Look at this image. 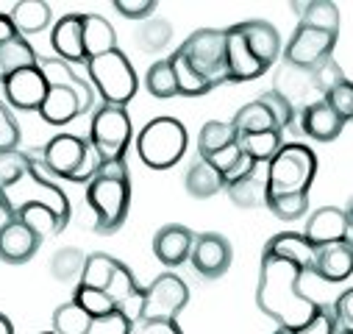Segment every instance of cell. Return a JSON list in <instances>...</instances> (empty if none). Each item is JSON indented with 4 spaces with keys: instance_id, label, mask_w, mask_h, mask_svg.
I'll return each instance as SVG.
<instances>
[{
    "instance_id": "48",
    "label": "cell",
    "mask_w": 353,
    "mask_h": 334,
    "mask_svg": "<svg viewBox=\"0 0 353 334\" xmlns=\"http://www.w3.org/2000/svg\"><path fill=\"white\" fill-rule=\"evenodd\" d=\"M287 334H336V323H334L331 306L320 304V306H317V312L309 317V323H303L301 328L287 331Z\"/></svg>"
},
{
    "instance_id": "40",
    "label": "cell",
    "mask_w": 353,
    "mask_h": 334,
    "mask_svg": "<svg viewBox=\"0 0 353 334\" xmlns=\"http://www.w3.org/2000/svg\"><path fill=\"white\" fill-rule=\"evenodd\" d=\"M112 301H114V306L120 309V306H125L131 298H137V293H139V284L134 282V276H131V271L123 265V262H117V268H114V276L109 279V284H106V290H103Z\"/></svg>"
},
{
    "instance_id": "16",
    "label": "cell",
    "mask_w": 353,
    "mask_h": 334,
    "mask_svg": "<svg viewBox=\"0 0 353 334\" xmlns=\"http://www.w3.org/2000/svg\"><path fill=\"white\" fill-rule=\"evenodd\" d=\"M225 34V81L242 84V81H256L264 75L261 64L253 59L245 34H242V23L231 26Z\"/></svg>"
},
{
    "instance_id": "30",
    "label": "cell",
    "mask_w": 353,
    "mask_h": 334,
    "mask_svg": "<svg viewBox=\"0 0 353 334\" xmlns=\"http://www.w3.org/2000/svg\"><path fill=\"white\" fill-rule=\"evenodd\" d=\"M273 90H276L279 95H284L292 106H295V104H306V106H309V95L314 92L312 72H309V70H298V67L284 64Z\"/></svg>"
},
{
    "instance_id": "51",
    "label": "cell",
    "mask_w": 353,
    "mask_h": 334,
    "mask_svg": "<svg viewBox=\"0 0 353 334\" xmlns=\"http://www.w3.org/2000/svg\"><path fill=\"white\" fill-rule=\"evenodd\" d=\"M331 315H334L336 328H353V290H345L331 304Z\"/></svg>"
},
{
    "instance_id": "45",
    "label": "cell",
    "mask_w": 353,
    "mask_h": 334,
    "mask_svg": "<svg viewBox=\"0 0 353 334\" xmlns=\"http://www.w3.org/2000/svg\"><path fill=\"white\" fill-rule=\"evenodd\" d=\"M312 72V84H314V92H320V95H325L328 90H334L339 81H345V72H342V67L334 61V59H325L323 64H317L314 70H309Z\"/></svg>"
},
{
    "instance_id": "3",
    "label": "cell",
    "mask_w": 353,
    "mask_h": 334,
    "mask_svg": "<svg viewBox=\"0 0 353 334\" xmlns=\"http://www.w3.org/2000/svg\"><path fill=\"white\" fill-rule=\"evenodd\" d=\"M298 28L284 48V59L290 67L314 70L325 59H331L339 39V9L328 0H312V3L295 6Z\"/></svg>"
},
{
    "instance_id": "25",
    "label": "cell",
    "mask_w": 353,
    "mask_h": 334,
    "mask_svg": "<svg viewBox=\"0 0 353 334\" xmlns=\"http://www.w3.org/2000/svg\"><path fill=\"white\" fill-rule=\"evenodd\" d=\"M42 115L45 123L50 126H64L70 120H75L81 115V101L75 98L72 90L61 87V84H48V95L42 101V106L37 109Z\"/></svg>"
},
{
    "instance_id": "28",
    "label": "cell",
    "mask_w": 353,
    "mask_h": 334,
    "mask_svg": "<svg viewBox=\"0 0 353 334\" xmlns=\"http://www.w3.org/2000/svg\"><path fill=\"white\" fill-rule=\"evenodd\" d=\"M37 64H39V56L26 37H14L12 42L0 45V84L9 75H14L26 67H37Z\"/></svg>"
},
{
    "instance_id": "55",
    "label": "cell",
    "mask_w": 353,
    "mask_h": 334,
    "mask_svg": "<svg viewBox=\"0 0 353 334\" xmlns=\"http://www.w3.org/2000/svg\"><path fill=\"white\" fill-rule=\"evenodd\" d=\"M273 334H287V331H284V328H276V331H273Z\"/></svg>"
},
{
    "instance_id": "27",
    "label": "cell",
    "mask_w": 353,
    "mask_h": 334,
    "mask_svg": "<svg viewBox=\"0 0 353 334\" xmlns=\"http://www.w3.org/2000/svg\"><path fill=\"white\" fill-rule=\"evenodd\" d=\"M9 20L17 31V37H28V34H39L50 26L53 20V9L45 0H20L14 3V9L9 12Z\"/></svg>"
},
{
    "instance_id": "24",
    "label": "cell",
    "mask_w": 353,
    "mask_h": 334,
    "mask_svg": "<svg viewBox=\"0 0 353 334\" xmlns=\"http://www.w3.org/2000/svg\"><path fill=\"white\" fill-rule=\"evenodd\" d=\"M81 37H83L86 61L117 48V34H114L112 23L106 17H101V14H81Z\"/></svg>"
},
{
    "instance_id": "57",
    "label": "cell",
    "mask_w": 353,
    "mask_h": 334,
    "mask_svg": "<svg viewBox=\"0 0 353 334\" xmlns=\"http://www.w3.org/2000/svg\"><path fill=\"white\" fill-rule=\"evenodd\" d=\"M0 215H3V212H0Z\"/></svg>"
},
{
    "instance_id": "2",
    "label": "cell",
    "mask_w": 353,
    "mask_h": 334,
    "mask_svg": "<svg viewBox=\"0 0 353 334\" xmlns=\"http://www.w3.org/2000/svg\"><path fill=\"white\" fill-rule=\"evenodd\" d=\"M26 204H45L64 226L70 223V198L39 170L37 153H0V212L3 217H12V212Z\"/></svg>"
},
{
    "instance_id": "46",
    "label": "cell",
    "mask_w": 353,
    "mask_h": 334,
    "mask_svg": "<svg viewBox=\"0 0 353 334\" xmlns=\"http://www.w3.org/2000/svg\"><path fill=\"white\" fill-rule=\"evenodd\" d=\"M123 334H184L175 320H142V317H125Z\"/></svg>"
},
{
    "instance_id": "22",
    "label": "cell",
    "mask_w": 353,
    "mask_h": 334,
    "mask_svg": "<svg viewBox=\"0 0 353 334\" xmlns=\"http://www.w3.org/2000/svg\"><path fill=\"white\" fill-rule=\"evenodd\" d=\"M50 48L59 61L64 64H81L83 56V37H81V14H64L53 31H50Z\"/></svg>"
},
{
    "instance_id": "26",
    "label": "cell",
    "mask_w": 353,
    "mask_h": 334,
    "mask_svg": "<svg viewBox=\"0 0 353 334\" xmlns=\"http://www.w3.org/2000/svg\"><path fill=\"white\" fill-rule=\"evenodd\" d=\"M264 250L273 257H281L287 262H295L298 268H303L306 273H312L314 268V254H317V248H312L303 234H295V231H281L276 234L268 245H264Z\"/></svg>"
},
{
    "instance_id": "14",
    "label": "cell",
    "mask_w": 353,
    "mask_h": 334,
    "mask_svg": "<svg viewBox=\"0 0 353 334\" xmlns=\"http://www.w3.org/2000/svg\"><path fill=\"white\" fill-rule=\"evenodd\" d=\"M303 239L312 248H323V245H331V242L350 239V215L345 209H336V206L314 209L306 220Z\"/></svg>"
},
{
    "instance_id": "41",
    "label": "cell",
    "mask_w": 353,
    "mask_h": 334,
    "mask_svg": "<svg viewBox=\"0 0 353 334\" xmlns=\"http://www.w3.org/2000/svg\"><path fill=\"white\" fill-rule=\"evenodd\" d=\"M259 104L268 109V115L273 117L276 131H287V128H292V123H295V106H292L284 95H279L276 90H268V92L259 98Z\"/></svg>"
},
{
    "instance_id": "32",
    "label": "cell",
    "mask_w": 353,
    "mask_h": 334,
    "mask_svg": "<svg viewBox=\"0 0 353 334\" xmlns=\"http://www.w3.org/2000/svg\"><path fill=\"white\" fill-rule=\"evenodd\" d=\"M223 176L214 170V167L206 159H195L190 164V173H187V193L192 198H212L223 190Z\"/></svg>"
},
{
    "instance_id": "13",
    "label": "cell",
    "mask_w": 353,
    "mask_h": 334,
    "mask_svg": "<svg viewBox=\"0 0 353 334\" xmlns=\"http://www.w3.org/2000/svg\"><path fill=\"white\" fill-rule=\"evenodd\" d=\"M0 87H3V98L9 106L23 109V112H37L48 95V78L42 75V70L37 64V67H26V70L9 75Z\"/></svg>"
},
{
    "instance_id": "4",
    "label": "cell",
    "mask_w": 353,
    "mask_h": 334,
    "mask_svg": "<svg viewBox=\"0 0 353 334\" xmlns=\"http://www.w3.org/2000/svg\"><path fill=\"white\" fill-rule=\"evenodd\" d=\"M86 204L95 212V231L114 234L131 209V176L125 159L103 161L101 170L86 181Z\"/></svg>"
},
{
    "instance_id": "11",
    "label": "cell",
    "mask_w": 353,
    "mask_h": 334,
    "mask_svg": "<svg viewBox=\"0 0 353 334\" xmlns=\"http://www.w3.org/2000/svg\"><path fill=\"white\" fill-rule=\"evenodd\" d=\"M190 304V287L181 276L161 273L139 293V315L142 320H175L179 312Z\"/></svg>"
},
{
    "instance_id": "5",
    "label": "cell",
    "mask_w": 353,
    "mask_h": 334,
    "mask_svg": "<svg viewBox=\"0 0 353 334\" xmlns=\"http://www.w3.org/2000/svg\"><path fill=\"white\" fill-rule=\"evenodd\" d=\"M317 176V156L309 145L284 142L279 153L264 167V181H268V198L284 195H309V187ZM264 198V201H268Z\"/></svg>"
},
{
    "instance_id": "54",
    "label": "cell",
    "mask_w": 353,
    "mask_h": 334,
    "mask_svg": "<svg viewBox=\"0 0 353 334\" xmlns=\"http://www.w3.org/2000/svg\"><path fill=\"white\" fill-rule=\"evenodd\" d=\"M336 334H353V328H336Z\"/></svg>"
},
{
    "instance_id": "1",
    "label": "cell",
    "mask_w": 353,
    "mask_h": 334,
    "mask_svg": "<svg viewBox=\"0 0 353 334\" xmlns=\"http://www.w3.org/2000/svg\"><path fill=\"white\" fill-rule=\"evenodd\" d=\"M309 276L295 262H287L281 257H273L261 250V265H259V284H256V304L259 309L273 317L279 328L295 331L317 312V301L303 295L301 282Z\"/></svg>"
},
{
    "instance_id": "18",
    "label": "cell",
    "mask_w": 353,
    "mask_h": 334,
    "mask_svg": "<svg viewBox=\"0 0 353 334\" xmlns=\"http://www.w3.org/2000/svg\"><path fill=\"white\" fill-rule=\"evenodd\" d=\"M312 273L317 279H323V282H331V284L347 282L350 273H353V248H350V239L317 248Z\"/></svg>"
},
{
    "instance_id": "12",
    "label": "cell",
    "mask_w": 353,
    "mask_h": 334,
    "mask_svg": "<svg viewBox=\"0 0 353 334\" xmlns=\"http://www.w3.org/2000/svg\"><path fill=\"white\" fill-rule=\"evenodd\" d=\"M190 262L198 271V276H203V279H220V276L228 273V268L234 262V248H231L228 237H223L217 231L195 234L192 250H190Z\"/></svg>"
},
{
    "instance_id": "15",
    "label": "cell",
    "mask_w": 353,
    "mask_h": 334,
    "mask_svg": "<svg viewBox=\"0 0 353 334\" xmlns=\"http://www.w3.org/2000/svg\"><path fill=\"white\" fill-rule=\"evenodd\" d=\"M42 245V237L34 234L23 220L6 217L0 226V262L6 265H26L34 259V254Z\"/></svg>"
},
{
    "instance_id": "8",
    "label": "cell",
    "mask_w": 353,
    "mask_h": 334,
    "mask_svg": "<svg viewBox=\"0 0 353 334\" xmlns=\"http://www.w3.org/2000/svg\"><path fill=\"white\" fill-rule=\"evenodd\" d=\"M187 128L175 117H156L137 137V153L150 170H167V167L179 164L187 153Z\"/></svg>"
},
{
    "instance_id": "21",
    "label": "cell",
    "mask_w": 353,
    "mask_h": 334,
    "mask_svg": "<svg viewBox=\"0 0 353 334\" xmlns=\"http://www.w3.org/2000/svg\"><path fill=\"white\" fill-rule=\"evenodd\" d=\"M39 70H42V75L48 78V84H61V87H67V90L75 92V98L81 101V115L92 112L98 92L92 90L90 81L81 78L75 70H70V64H64V61H59V59H39Z\"/></svg>"
},
{
    "instance_id": "19",
    "label": "cell",
    "mask_w": 353,
    "mask_h": 334,
    "mask_svg": "<svg viewBox=\"0 0 353 334\" xmlns=\"http://www.w3.org/2000/svg\"><path fill=\"white\" fill-rule=\"evenodd\" d=\"M242 34H245V42H248L253 59L261 64L264 72H268L279 61V56H281V34L268 20H248V23H242Z\"/></svg>"
},
{
    "instance_id": "38",
    "label": "cell",
    "mask_w": 353,
    "mask_h": 334,
    "mask_svg": "<svg viewBox=\"0 0 353 334\" xmlns=\"http://www.w3.org/2000/svg\"><path fill=\"white\" fill-rule=\"evenodd\" d=\"M145 87L153 98L159 101H167V98H175L179 90H175V75H172V64L170 59H159L150 64L148 75H145Z\"/></svg>"
},
{
    "instance_id": "31",
    "label": "cell",
    "mask_w": 353,
    "mask_h": 334,
    "mask_svg": "<svg viewBox=\"0 0 353 334\" xmlns=\"http://www.w3.org/2000/svg\"><path fill=\"white\" fill-rule=\"evenodd\" d=\"M170 59V64H172V75H175V90H179V95H187V98H203V95H209L214 87L206 81V78H201L190 64H187V59L175 50L172 56H167Z\"/></svg>"
},
{
    "instance_id": "35",
    "label": "cell",
    "mask_w": 353,
    "mask_h": 334,
    "mask_svg": "<svg viewBox=\"0 0 353 334\" xmlns=\"http://www.w3.org/2000/svg\"><path fill=\"white\" fill-rule=\"evenodd\" d=\"M120 259L109 257V254H90L83 259V271H81V279L78 284L81 287H90V290H106L109 279L114 276V268H117Z\"/></svg>"
},
{
    "instance_id": "20",
    "label": "cell",
    "mask_w": 353,
    "mask_h": 334,
    "mask_svg": "<svg viewBox=\"0 0 353 334\" xmlns=\"http://www.w3.org/2000/svg\"><path fill=\"white\" fill-rule=\"evenodd\" d=\"M223 190L228 193V198H231L239 209H259V206H264V198H268V181H264V167L253 161L248 170H242L236 179L225 181Z\"/></svg>"
},
{
    "instance_id": "9",
    "label": "cell",
    "mask_w": 353,
    "mask_h": 334,
    "mask_svg": "<svg viewBox=\"0 0 353 334\" xmlns=\"http://www.w3.org/2000/svg\"><path fill=\"white\" fill-rule=\"evenodd\" d=\"M131 137H134V128H131L128 112L123 106H101L92 115L90 139L86 142L95 148L101 161H117V159H125Z\"/></svg>"
},
{
    "instance_id": "53",
    "label": "cell",
    "mask_w": 353,
    "mask_h": 334,
    "mask_svg": "<svg viewBox=\"0 0 353 334\" xmlns=\"http://www.w3.org/2000/svg\"><path fill=\"white\" fill-rule=\"evenodd\" d=\"M0 334H14V326L3 312H0Z\"/></svg>"
},
{
    "instance_id": "47",
    "label": "cell",
    "mask_w": 353,
    "mask_h": 334,
    "mask_svg": "<svg viewBox=\"0 0 353 334\" xmlns=\"http://www.w3.org/2000/svg\"><path fill=\"white\" fill-rule=\"evenodd\" d=\"M17 145H20V126L9 112V106L0 101V153H12L17 150Z\"/></svg>"
},
{
    "instance_id": "39",
    "label": "cell",
    "mask_w": 353,
    "mask_h": 334,
    "mask_svg": "<svg viewBox=\"0 0 353 334\" xmlns=\"http://www.w3.org/2000/svg\"><path fill=\"white\" fill-rule=\"evenodd\" d=\"M231 126L236 128V134H259V131H270V128H276V126H273V117L268 115V109H264L259 101L242 106V109L234 115Z\"/></svg>"
},
{
    "instance_id": "44",
    "label": "cell",
    "mask_w": 353,
    "mask_h": 334,
    "mask_svg": "<svg viewBox=\"0 0 353 334\" xmlns=\"http://www.w3.org/2000/svg\"><path fill=\"white\" fill-rule=\"evenodd\" d=\"M323 101L334 109V115H336L342 123H347L350 115H353V87H350V81H347V78L339 81L334 90H328V92L323 95Z\"/></svg>"
},
{
    "instance_id": "7",
    "label": "cell",
    "mask_w": 353,
    "mask_h": 334,
    "mask_svg": "<svg viewBox=\"0 0 353 334\" xmlns=\"http://www.w3.org/2000/svg\"><path fill=\"white\" fill-rule=\"evenodd\" d=\"M86 70H90V81L92 90L101 95L103 106H128L139 90V78L137 70L131 67L128 56L114 48L103 56H95L86 61Z\"/></svg>"
},
{
    "instance_id": "42",
    "label": "cell",
    "mask_w": 353,
    "mask_h": 334,
    "mask_svg": "<svg viewBox=\"0 0 353 334\" xmlns=\"http://www.w3.org/2000/svg\"><path fill=\"white\" fill-rule=\"evenodd\" d=\"M83 254L78 248H61V250H56L53 254V259H50V273L59 279V282H72L75 276H81V271H83Z\"/></svg>"
},
{
    "instance_id": "37",
    "label": "cell",
    "mask_w": 353,
    "mask_h": 334,
    "mask_svg": "<svg viewBox=\"0 0 353 334\" xmlns=\"http://www.w3.org/2000/svg\"><path fill=\"white\" fill-rule=\"evenodd\" d=\"M72 301L90 315L95 323L98 320H109V317H117V306H114V301L103 293V290H90V287H75V295H72Z\"/></svg>"
},
{
    "instance_id": "17",
    "label": "cell",
    "mask_w": 353,
    "mask_h": 334,
    "mask_svg": "<svg viewBox=\"0 0 353 334\" xmlns=\"http://www.w3.org/2000/svg\"><path fill=\"white\" fill-rule=\"evenodd\" d=\"M192 239L195 231L181 226V223H170L161 226L153 237V254L161 265L167 268H179L184 262H190V250H192Z\"/></svg>"
},
{
    "instance_id": "36",
    "label": "cell",
    "mask_w": 353,
    "mask_h": 334,
    "mask_svg": "<svg viewBox=\"0 0 353 334\" xmlns=\"http://www.w3.org/2000/svg\"><path fill=\"white\" fill-rule=\"evenodd\" d=\"M95 320L86 315L75 301L56 306L53 312V334H90Z\"/></svg>"
},
{
    "instance_id": "52",
    "label": "cell",
    "mask_w": 353,
    "mask_h": 334,
    "mask_svg": "<svg viewBox=\"0 0 353 334\" xmlns=\"http://www.w3.org/2000/svg\"><path fill=\"white\" fill-rule=\"evenodd\" d=\"M14 37H17V31H14L12 20H9V14H0V45H6V42H12Z\"/></svg>"
},
{
    "instance_id": "34",
    "label": "cell",
    "mask_w": 353,
    "mask_h": 334,
    "mask_svg": "<svg viewBox=\"0 0 353 334\" xmlns=\"http://www.w3.org/2000/svg\"><path fill=\"white\" fill-rule=\"evenodd\" d=\"M236 128L231 126V120L228 123H223V120H209L203 128H201V134H198V153H201V159H209L212 153H217V150H223V148H228V145H236Z\"/></svg>"
},
{
    "instance_id": "6",
    "label": "cell",
    "mask_w": 353,
    "mask_h": 334,
    "mask_svg": "<svg viewBox=\"0 0 353 334\" xmlns=\"http://www.w3.org/2000/svg\"><path fill=\"white\" fill-rule=\"evenodd\" d=\"M39 156H42V164H39L42 173H50L56 179H67L75 184H86L103 164L90 142L81 139V137H72V134L53 137L48 145H42Z\"/></svg>"
},
{
    "instance_id": "50",
    "label": "cell",
    "mask_w": 353,
    "mask_h": 334,
    "mask_svg": "<svg viewBox=\"0 0 353 334\" xmlns=\"http://www.w3.org/2000/svg\"><path fill=\"white\" fill-rule=\"evenodd\" d=\"M114 9L128 20H145L156 12V0H114Z\"/></svg>"
},
{
    "instance_id": "33",
    "label": "cell",
    "mask_w": 353,
    "mask_h": 334,
    "mask_svg": "<svg viewBox=\"0 0 353 334\" xmlns=\"http://www.w3.org/2000/svg\"><path fill=\"white\" fill-rule=\"evenodd\" d=\"M12 217L23 220V223H26L34 234H39L42 239L64 231V223H61V220H59V217H56L45 204H26V206L14 209V212H12Z\"/></svg>"
},
{
    "instance_id": "56",
    "label": "cell",
    "mask_w": 353,
    "mask_h": 334,
    "mask_svg": "<svg viewBox=\"0 0 353 334\" xmlns=\"http://www.w3.org/2000/svg\"><path fill=\"white\" fill-rule=\"evenodd\" d=\"M45 334H53V331H45Z\"/></svg>"
},
{
    "instance_id": "49",
    "label": "cell",
    "mask_w": 353,
    "mask_h": 334,
    "mask_svg": "<svg viewBox=\"0 0 353 334\" xmlns=\"http://www.w3.org/2000/svg\"><path fill=\"white\" fill-rule=\"evenodd\" d=\"M139 42L148 48V50H159L170 42V23L164 20H153L142 34H139Z\"/></svg>"
},
{
    "instance_id": "23",
    "label": "cell",
    "mask_w": 353,
    "mask_h": 334,
    "mask_svg": "<svg viewBox=\"0 0 353 334\" xmlns=\"http://www.w3.org/2000/svg\"><path fill=\"white\" fill-rule=\"evenodd\" d=\"M301 128H303V134L312 137L314 142H334V139L342 134L345 123H342V120L334 115V109L320 98V101L303 106Z\"/></svg>"
},
{
    "instance_id": "29",
    "label": "cell",
    "mask_w": 353,
    "mask_h": 334,
    "mask_svg": "<svg viewBox=\"0 0 353 334\" xmlns=\"http://www.w3.org/2000/svg\"><path fill=\"white\" fill-rule=\"evenodd\" d=\"M236 145H239V150H242L245 159H250L256 164H268L279 153V148L284 145V139H281V131L270 128V131H259V134H239L236 137Z\"/></svg>"
},
{
    "instance_id": "43",
    "label": "cell",
    "mask_w": 353,
    "mask_h": 334,
    "mask_svg": "<svg viewBox=\"0 0 353 334\" xmlns=\"http://www.w3.org/2000/svg\"><path fill=\"white\" fill-rule=\"evenodd\" d=\"M279 220H301L309 212V195H284V198H268L264 201Z\"/></svg>"
},
{
    "instance_id": "10",
    "label": "cell",
    "mask_w": 353,
    "mask_h": 334,
    "mask_svg": "<svg viewBox=\"0 0 353 334\" xmlns=\"http://www.w3.org/2000/svg\"><path fill=\"white\" fill-rule=\"evenodd\" d=\"M179 53L187 59V64L206 78L212 87L225 84V34L217 28H201L195 34H190Z\"/></svg>"
}]
</instances>
